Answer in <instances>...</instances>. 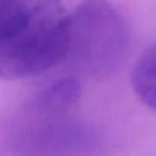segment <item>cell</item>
Returning <instances> with one entry per match:
<instances>
[{"mask_svg": "<svg viewBox=\"0 0 156 156\" xmlns=\"http://www.w3.org/2000/svg\"><path fill=\"white\" fill-rule=\"evenodd\" d=\"M80 85L63 78L41 89L22 108L8 134L12 156H99L101 138L77 116Z\"/></svg>", "mask_w": 156, "mask_h": 156, "instance_id": "1", "label": "cell"}, {"mask_svg": "<svg viewBox=\"0 0 156 156\" xmlns=\"http://www.w3.org/2000/svg\"><path fill=\"white\" fill-rule=\"evenodd\" d=\"M67 25L62 0H0V78L33 77L65 60Z\"/></svg>", "mask_w": 156, "mask_h": 156, "instance_id": "2", "label": "cell"}, {"mask_svg": "<svg viewBox=\"0 0 156 156\" xmlns=\"http://www.w3.org/2000/svg\"><path fill=\"white\" fill-rule=\"evenodd\" d=\"M130 49V27L122 12L104 0H88L69 14L66 58L89 78L115 73Z\"/></svg>", "mask_w": 156, "mask_h": 156, "instance_id": "3", "label": "cell"}, {"mask_svg": "<svg viewBox=\"0 0 156 156\" xmlns=\"http://www.w3.org/2000/svg\"><path fill=\"white\" fill-rule=\"evenodd\" d=\"M132 88L138 100L156 112V43L141 55L133 67Z\"/></svg>", "mask_w": 156, "mask_h": 156, "instance_id": "4", "label": "cell"}]
</instances>
